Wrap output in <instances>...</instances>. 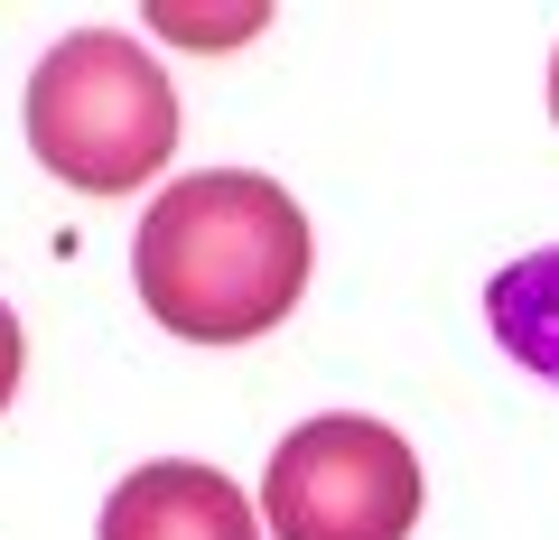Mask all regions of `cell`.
I'll list each match as a JSON object with an SVG mask.
<instances>
[{
	"label": "cell",
	"instance_id": "1",
	"mask_svg": "<svg viewBox=\"0 0 559 540\" xmlns=\"http://www.w3.org/2000/svg\"><path fill=\"white\" fill-rule=\"evenodd\" d=\"M140 308L187 345H252L308 289V215L261 168H197L131 233Z\"/></svg>",
	"mask_w": 559,
	"mask_h": 540
},
{
	"label": "cell",
	"instance_id": "2",
	"mask_svg": "<svg viewBox=\"0 0 559 540\" xmlns=\"http://www.w3.org/2000/svg\"><path fill=\"white\" fill-rule=\"evenodd\" d=\"M28 149L84 196H131L178 149V84L121 28H75L28 75Z\"/></svg>",
	"mask_w": 559,
	"mask_h": 540
},
{
	"label": "cell",
	"instance_id": "3",
	"mask_svg": "<svg viewBox=\"0 0 559 540\" xmlns=\"http://www.w3.org/2000/svg\"><path fill=\"white\" fill-rule=\"evenodd\" d=\"M261 521L271 540H411L419 521V457L392 420L326 410L289 429L261 476Z\"/></svg>",
	"mask_w": 559,
	"mask_h": 540
},
{
	"label": "cell",
	"instance_id": "4",
	"mask_svg": "<svg viewBox=\"0 0 559 540\" xmlns=\"http://www.w3.org/2000/svg\"><path fill=\"white\" fill-rule=\"evenodd\" d=\"M103 540H261V513L234 494V476L197 457H150L112 484Z\"/></svg>",
	"mask_w": 559,
	"mask_h": 540
},
{
	"label": "cell",
	"instance_id": "5",
	"mask_svg": "<svg viewBox=\"0 0 559 540\" xmlns=\"http://www.w3.org/2000/svg\"><path fill=\"white\" fill-rule=\"evenodd\" d=\"M485 326H495V345L522 363V373L559 382V242L503 261L495 280H485Z\"/></svg>",
	"mask_w": 559,
	"mask_h": 540
},
{
	"label": "cell",
	"instance_id": "6",
	"mask_svg": "<svg viewBox=\"0 0 559 540\" xmlns=\"http://www.w3.org/2000/svg\"><path fill=\"white\" fill-rule=\"evenodd\" d=\"M159 28H178V38H242V28H261V10H224V20H197V10H159Z\"/></svg>",
	"mask_w": 559,
	"mask_h": 540
},
{
	"label": "cell",
	"instance_id": "7",
	"mask_svg": "<svg viewBox=\"0 0 559 540\" xmlns=\"http://www.w3.org/2000/svg\"><path fill=\"white\" fill-rule=\"evenodd\" d=\"M20 363H28V336H20V317H10V299H0V410L20 392Z\"/></svg>",
	"mask_w": 559,
	"mask_h": 540
},
{
	"label": "cell",
	"instance_id": "8",
	"mask_svg": "<svg viewBox=\"0 0 559 540\" xmlns=\"http://www.w3.org/2000/svg\"><path fill=\"white\" fill-rule=\"evenodd\" d=\"M550 121H559V57H550Z\"/></svg>",
	"mask_w": 559,
	"mask_h": 540
}]
</instances>
